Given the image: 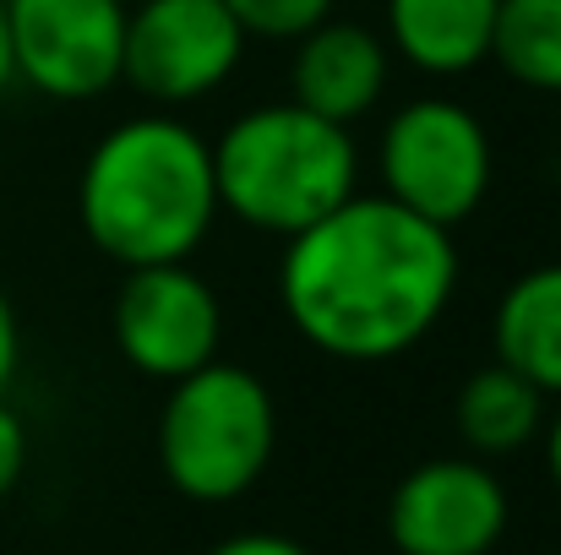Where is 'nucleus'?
<instances>
[{
  "label": "nucleus",
  "instance_id": "f257e3e1",
  "mask_svg": "<svg viewBox=\"0 0 561 555\" xmlns=\"http://www.w3.org/2000/svg\"><path fill=\"white\" fill-rule=\"evenodd\" d=\"M458 245L453 229L409 207L350 196L322 223L284 240L278 305L289 327L328 360L381 366L409 355L453 305Z\"/></svg>",
  "mask_w": 561,
  "mask_h": 555
},
{
  "label": "nucleus",
  "instance_id": "39448f33",
  "mask_svg": "<svg viewBox=\"0 0 561 555\" xmlns=\"http://www.w3.org/2000/svg\"><path fill=\"white\" fill-rule=\"evenodd\" d=\"M491 170H496V153H491L485 120L442 93L409 99L381 126V142H376L381 196L436 229H458L480 212L491 190Z\"/></svg>",
  "mask_w": 561,
  "mask_h": 555
},
{
  "label": "nucleus",
  "instance_id": "1a4fd4ad",
  "mask_svg": "<svg viewBox=\"0 0 561 555\" xmlns=\"http://www.w3.org/2000/svg\"><path fill=\"white\" fill-rule=\"evenodd\" d=\"M507 485L485 458L414 463L387 501L398 555H491L507 534Z\"/></svg>",
  "mask_w": 561,
  "mask_h": 555
},
{
  "label": "nucleus",
  "instance_id": "a211bd4d",
  "mask_svg": "<svg viewBox=\"0 0 561 555\" xmlns=\"http://www.w3.org/2000/svg\"><path fill=\"white\" fill-rule=\"evenodd\" d=\"M16 355H22V327H16V311H11V300L0 289V397H5V386L16 375Z\"/></svg>",
  "mask_w": 561,
  "mask_h": 555
},
{
  "label": "nucleus",
  "instance_id": "6ab92c4d",
  "mask_svg": "<svg viewBox=\"0 0 561 555\" xmlns=\"http://www.w3.org/2000/svg\"><path fill=\"white\" fill-rule=\"evenodd\" d=\"M540 436H546V463H551V479L561 485V408L551 414V425H546Z\"/></svg>",
  "mask_w": 561,
  "mask_h": 555
},
{
  "label": "nucleus",
  "instance_id": "f3484780",
  "mask_svg": "<svg viewBox=\"0 0 561 555\" xmlns=\"http://www.w3.org/2000/svg\"><path fill=\"white\" fill-rule=\"evenodd\" d=\"M207 555H311V551L300 540H289V534H229Z\"/></svg>",
  "mask_w": 561,
  "mask_h": 555
},
{
  "label": "nucleus",
  "instance_id": "4468645a",
  "mask_svg": "<svg viewBox=\"0 0 561 555\" xmlns=\"http://www.w3.org/2000/svg\"><path fill=\"white\" fill-rule=\"evenodd\" d=\"M491 60L529 93H561V0H502Z\"/></svg>",
  "mask_w": 561,
  "mask_h": 555
},
{
  "label": "nucleus",
  "instance_id": "f8f14e48",
  "mask_svg": "<svg viewBox=\"0 0 561 555\" xmlns=\"http://www.w3.org/2000/svg\"><path fill=\"white\" fill-rule=\"evenodd\" d=\"M491 349L507 370L561 397V262L518 273L491 316Z\"/></svg>",
  "mask_w": 561,
  "mask_h": 555
},
{
  "label": "nucleus",
  "instance_id": "9d476101",
  "mask_svg": "<svg viewBox=\"0 0 561 555\" xmlns=\"http://www.w3.org/2000/svg\"><path fill=\"white\" fill-rule=\"evenodd\" d=\"M392 77V49L387 38L350 22V16H328L317 22L306 38H295V60H289V99L333 126H355L360 115H371L376 99L387 93Z\"/></svg>",
  "mask_w": 561,
  "mask_h": 555
},
{
  "label": "nucleus",
  "instance_id": "ddd939ff",
  "mask_svg": "<svg viewBox=\"0 0 561 555\" xmlns=\"http://www.w3.org/2000/svg\"><path fill=\"white\" fill-rule=\"evenodd\" d=\"M453 425H458V436L474 458L524 452L546 430V392L535 381H524L518 370H507L502 360H491L458 386Z\"/></svg>",
  "mask_w": 561,
  "mask_h": 555
},
{
  "label": "nucleus",
  "instance_id": "aec40b11",
  "mask_svg": "<svg viewBox=\"0 0 561 555\" xmlns=\"http://www.w3.org/2000/svg\"><path fill=\"white\" fill-rule=\"evenodd\" d=\"M16 82V66H11V33H5V0H0V93Z\"/></svg>",
  "mask_w": 561,
  "mask_h": 555
},
{
  "label": "nucleus",
  "instance_id": "7ed1b4c3",
  "mask_svg": "<svg viewBox=\"0 0 561 555\" xmlns=\"http://www.w3.org/2000/svg\"><path fill=\"white\" fill-rule=\"evenodd\" d=\"M213 185L218 212L240 218L256 234L295 240L344 207L360 181V148L350 126H333L295 99L256 104L234 115L213 142Z\"/></svg>",
  "mask_w": 561,
  "mask_h": 555
},
{
  "label": "nucleus",
  "instance_id": "20e7f679",
  "mask_svg": "<svg viewBox=\"0 0 561 555\" xmlns=\"http://www.w3.org/2000/svg\"><path fill=\"white\" fill-rule=\"evenodd\" d=\"M278 408L256 370L213 360L170 381L159 408V469L186 501H240L273 463Z\"/></svg>",
  "mask_w": 561,
  "mask_h": 555
},
{
  "label": "nucleus",
  "instance_id": "9b49d317",
  "mask_svg": "<svg viewBox=\"0 0 561 555\" xmlns=\"http://www.w3.org/2000/svg\"><path fill=\"white\" fill-rule=\"evenodd\" d=\"M502 0H387V49L425 77H463L491 60Z\"/></svg>",
  "mask_w": 561,
  "mask_h": 555
},
{
  "label": "nucleus",
  "instance_id": "f03ea898",
  "mask_svg": "<svg viewBox=\"0 0 561 555\" xmlns=\"http://www.w3.org/2000/svg\"><path fill=\"white\" fill-rule=\"evenodd\" d=\"M77 218L82 234L126 273L191 262V251L218 223L207 137L164 109L121 120L82 164Z\"/></svg>",
  "mask_w": 561,
  "mask_h": 555
},
{
  "label": "nucleus",
  "instance_id": "423d86ee",
  "mask_svg": "<svg viewBox=\"0 0 561 555\" xmlns=\"http://www.w3.org/2000/svg\"><path fill=\"white\" fill-rule=\"evenodd\" d=\"M245 55V33L224 0H142L126 11L121 82L159 109L218 93Z\"/></svg>",
  "mask_w": 561,
  "mask_h": 555
},
{
  "label": "nucleus",
  "instance_id": "6e6552de",
  "mask_svg": "<svg viewBox=\"0 0 561 555\" xmlns=\"http://www.w3.org/2000/svg\"><path fill=\"white\" fill-rule=\"evenodd\" d=\"M5 33L16 77L55 104H93L121 82V0H5Z\"/></svg>",
  "mask_w": 561,
  "mask_h": 555
},
{
  "label": "nucleus",
  "instance_id": "0eeeda50",
  "mask_svg": "<svg viewBox=\"0 0 561 555\" xmlns=\"http://www.w3.org/2000/svg\"><path fill=\"white\" fill-rule=\"evenodd\" d=\"M110 333H115V349L126 366L170 386V381L218 360L224 305L191 262L131 267L115 289Z\"/></svg>",
  "mask_w": 561,
  "mask_h": 555
},
{
  "label": "nucleus",
  "instance_id": "dca6fc26",
  "mask_svg": "<svg viewBox=\"0 0 561 555\" xmlns=\"http://www.w3.org/2000/svg\"><path fill=\"white\" fill-rule=\"evenodd\" d=\"M22 469H27V425H22L16 408L0 397V501L16 490Z\"/></svg>",
  "mask_w": 561,
  "mask_h": 555
},
{
  "label": "nucleus",
  "instance_id": "2eb2a0df",
  "mask_svg": "<svg viewBox=\"0 0 561 555\" xmlns=\"http://www.w3.org/2000/svg\"><path fill=\"white\" fill-rule=\"evenodd\" d=\"M224 5L245 38H267V44H295L333 16V0H224Z\"/></svg>",
  "mask_w": 561,
  "mask_h": 555
}]
</instances>
